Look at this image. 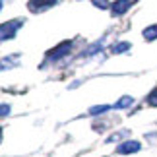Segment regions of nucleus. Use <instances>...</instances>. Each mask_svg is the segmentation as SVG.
<instances>
[{
	"mask_svg": "<svg viewBox=\"0 0 157 157\" xmlns=\"http://www.w3.org/2000/svg\"><path fill=\"white\" fill-rule=\"evenodd\" d=\"M128 49H130V43H128V41H122V43H117V45H113L111 52H113V54H122V52H126Z\"/></svg>",
	"mask_w": 157,
	"mask_h": 157,
	"instance_id": "1a4fd4ad",
	"label": "nucleus"
},
{
	"mask_svg": "<svg viewBox=\"0 0 157 157\" xmlns=\"http://www.w3.org/2000/svg\"><path fill=\"white\" fill-rule=\"evenodd\" d=\"M0 10H2V0H0Z\"/></svg>",
	"mask_w": 157,
	"mask_h": 157,
	"instance_id": "dca6fc26",
	"label": "nucleus"
},
{
	"mask_svg": "<svg viewBox=\"0 0 157 157\" xmlns=\"http://www.w3.org/2000/svg\"><path fill=\"white\" fill-rule=\"evenodd\" d=\"M142 35H144V39H146V41H155V39H157V23L147 25V27L142 31Z\"/></svg>",
	"mask_w": 157,
	"mask_h": 157,
	"instance_id": "0eeeda50",
	"label": "nucleus"
},
{
	"mask_svg": "<svg viewBox=\"0 0 157 157\" xmlns=\"http://www.w3.org/2000/svg\"><path fill=\"white\" fill-rule=\"evenodd\" d=\"M17 62H20V56H17V54H12V56L2 58L0 60V72L8 70V68H14V66H17Z\"/></svg>",
	"mask_w": 157,
	"mask_h": 157,
	"instance_id": "423d86ee",
	"label": "nucleus"
},
{
	"mask_svg": "<svg viewBox=\"0 0 157 157\" xmlns=\"http://www.w3.org/2000/svg\"><path fill=\"white\" fill-rule=\"evenodd\" d=\"M23 20H10V21H4V23H0V41H10V39H14L16 37V33L20 31V27L23 25Z\"/></svg>",
	"mask_w": 157,
	"mask_h": 157,
	"instance_id": "f257e3e1",
	"label": "nucleus"
},
{
	"mask_svg": "<svg viewBox=\"0 0 157 157\" xmlns=\"http://www.w3.org/2000/svg\"><path fill=\"white\" fill-rule=\"evenodd\" d=\"M109 105H95V107H91L89 109V114H103V113H107L109 111Z\"/></svg>",
	"mask_w": 157,
	"mask_h": 157,
	"instance_id": "9d476101",
	"label": "nucleus"
},
{
	"mask_svg": "<svg viewBox=\"0 0 157 157\" xmlns=\"http://www.w3.org/2000/svg\"><path fill=\"white\" fill-rule=\"evenodd\" d=\"M147 105L149 107H157V87H153L151 93L147 95Z\"/></svg>",
	"mask_w": 157,
	"mask_h": 157,
	"instance_id": "9b49d317",
	"label": "nucleus"
},
{
	"mask_svg": "<svg viewBox=\"0 0 157 157\" xmlns=\"http://www.w3.org/2000/svg\"><path fill=\"white\" fill-rule=\"evenodd\" d=\"M56 2H58V0H29L27 8H29L31 14H37V12H45V10L52 8Z\"/></svg>",
	"mask_w": 157,
	"mask_h": 157,
	"instance_id": "f03ea898",
	"label": "nucleus"
},
{
	"mask_svg": "<svg viewBox=\"0 0 157 157\" xmlns=\"http://www.w3.org/2000/svg\"><path fill=\"white\" fill-rule=\"evenodd\" d=\"M124 136H128V130H120V132H117V134H113L111 138H107V142L111 144V142H117V140H120V138H124Z\"/></svg>",
	"mask_w": 157,
	"mask_h": 157,
	"instance_id": "f8f14e48",
	"label": "nucleus"
},
{
	"mask_svg": "<svg viewBox=\"0 0 157 157\" xmlns=\"http://www.w3.org/2000/svg\"><path fill=\"white\" fill-rule=\"evenodd\" d=\"M70 49H72V41H64V43H60L58 47H54L52 51L47 52V58H49V60H56L60 56H64V54H70Z\"/></svg>",
	"mask_w": 157,
	"mask_h": 157,
	"instance_id": "20e7f679",
	"label": "nucleus"
},
{
	"mask_svg": "<svg viewBox=\"0 0 157 157\" xmlns=\"http://www.w3.org/2000/svg\"><path fill=\"white\" fill-rule=\"evenodd\" d=\"M91 2H93V6H97V8H101V10L111 8V2H109V0H91Z\"/></svg>",
	"mask_w": 157,
	"mask_h": 157,
	"instance_id": "ddd939ff",
	"label": "nucleus"
},
{
	"mask_svg": "<svg viewBox=\"0 0 157 157\" xmlns=\"http://www.w3.org/2000/svg\"><path fill=\"white\" fill-rule=\"evenodd\" d=\"M142 149V144L136 142V140H126L122 142L120 146H117V153L120 155H130V153H138Z\"/></svg>",
	"mask_w": 157,
	"mask_h": 157,
	"instance_id": "7ed1b4c3",
	"label": "nucleus"
},
{
	"mask_svg": "<svg viewBox=\"0 0 157 157\" xmlns=\"http://www.w3.org/2000/svg\"><path fill=\"white\" fill-rule=\"evenodd\" d=\"M132 103H134V97H130V95H122V97L114 103V109H128V107H132Z\"/></svg>",
	"mask_w": 157,
	"mask_h": 157,
	"instance_id": "6e6552de",
	"label": "nucleus"
},
{
	"mask_svg": "<svg viewBox=\"0 0 157 157\" xmlns=\"http://www.w3.org/2000/svg\"><path fill=\"white\" fill-rule=\"evenodd\" d=\"M8 114H10V105H6V103H2V105H0V118L8 117Z\"/></svg>",
	"mask_w": 157,
	"mask_h": 157,
	"instance_id": "4468645a",
	"label": "nucleus"
},
{
	"mask_svg": "<svg viewBox=\"0 0 157 157\" xmlns=\"http://www.w3.org/2000/svg\"><path fill=\"white\" fill-rule=\"evenodd\" d=\"M0 144H2V128H0Z\"/></svg>",
	"mask_w": 157,
	"mask_h": 157,
	"instance_id": "2eb2a0df",
	"label": "nucleus"
},
{
	"mask_svg": "<svg viewBox=\"0 0 157 157\" xmlns=\"http://www.w3.org/2000/svg\"><path fill=\"white\" fill-rule=\"evenodd\" d=\"M128 8H132V0H114L111 4L113 16H122V14L128 12Z\"/></svg>",
	"mask_w": 157,
	"mask_h": 157,
	"instance_id": "39448f33",
	"label": "nucleus"
}]
</instances>
